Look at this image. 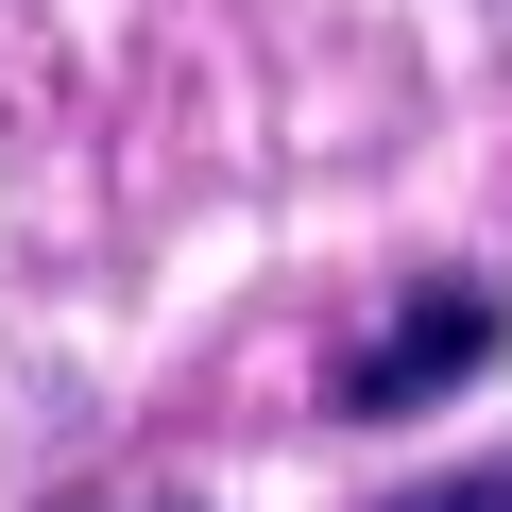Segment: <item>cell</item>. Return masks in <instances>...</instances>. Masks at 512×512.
<instances>
[{"label": "cell", "mask_w": 512, "mask_h": 512, "mask_svg": "<svg viewBox=\"0 0 512 512\" xmlns=\"http://www.w3.org/2000/svg\"><path fill=\"white\" fill-rule=\"evenodd\" d=\"M495 342H512V308H495L478 274H444V291H427L393 342H359V359H342V410H376V427H393V410H444V393H461Z\"/></svg>", "instance_id": "cell-1"}, {"label": "cell", "mask_w": 512, "mask_h": 512, "mask_svg": "<svg viewBox=\"0 0 512 512\" xmlns=\"http://www.w3.org/2000/svg\"><path fill=\"white\" fill-rule=\"evenodd\" d=\"M393 512H512V461H461V478H427V495H393Z\"/></svg>", "instance_id": "cell-2"}]
</instances>
